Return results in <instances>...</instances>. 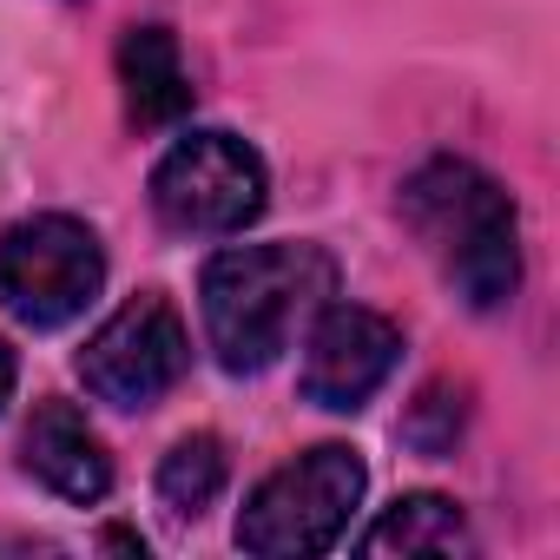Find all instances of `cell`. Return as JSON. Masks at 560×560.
Masks as SVG:
<instances>
[{
    "mask_svg": "<svg viewBox=\"0 0 560 560\" xmlns=\"http://www.w3.org/2000/svg\"><path fill=\"white\" fill-rule=\"evenodd\" d=\"M396 357H402V330L389 317H376L363 304H324L317 330L304 343V376H298L304 402L350 416V409H363L389 383Z\"/></svg>",
    "mask_w": 560,
    "mask_h": 560,
    "instance_id": "7",
    "label": "cell"
},
{
    "mask_svg": "<svg viewBox=\"0 0 560 560\" xmlns=\"http://www.w3.org/2000/svg\"><path fill=\"white\" fill-rule=\"evenodd\" d=\"M8 389H14V350L0 343V402H8Z\"/></svg>",
    "mask_w": 560,
    "mask_h": 560,
    "instance_id": "13",
    "label": "cell"
},
{
    "mask_svg": "<svg viewBox=\"0 0 560 560\" xmlns=\"http://www.w3.org/2000/svg\"><path fill=\"white\" fill-rule=\"evenodd\" d=\"M21 462H27L34 481H47L60 501H80V508L106 501V488H113V455L73 402H40L34 409V422L21 435Z\"/></svg>",
    "mask_w": 560,
    "mask_h": 560,
    "instance_id": "8",
    "label": "cell"
},
{
    "mask_svg": "<svg viewBox=\"0 0 560 560\" xmlns=\"http://www.w3.org/2000/svg\"><path fill=\"white\" fill-rule=\"evenodd\" d=\"M409 231L435 250L442 277L468 311H501L521 291V231L514 198L468 159H429L402 185Z\"/></svg>",
    "mask_w": 560,
    "mask_h": 560,
    "instance_id": "2",
    "label": "cell"
},
{
    "mask_svg": "<svg viewBox=\"0 0 560 560\" xmlns=\"http://www.w3.org/2000/svg\"><path fill=\"white\" fill-rule=\"evenodd\" d=\"M191 363V343H185V324L165 298H132L126 311H113L86 350H80V383L113 402V409H152Z\"/></svg>",
    "mask_w": 560,
    "mask_h": 560,
    "instance_id": "6",
    "label": "cell"
},
{
    "mask_svg": "<svg viewBox=\"0 0 560 560\" xmlns=\"http://www.w3.org/2000/svg\"><path fill=\"white\" fill-rule=\"evenodd\" d=\"M152 211L185 237L244 231L264 211V159L237 132H185L152 172Z\"/></svg>",
    "mask_w": 560,
    "mask_h": 560,
    "instance_id": "5",
    "label": "cell"
},
{
    "mask_svg": "<svg viewBox=\"0 0 560 560\" xmlns=\"http://www.w3.org/2000/svg\"><path fill=\"white\" fill-rule=\"evenodd\" d=\"M224 488V442L218 435H185L172 442V455L159 462V501L178 521H198Z\"/></svg>",
    "mask_w": 560,
    "mask_h": 560,
    "instance_id": "11",
    "label": "cell"
},
{
    "mask_svg": "<svg viewBox=\"0 0 560 560\" xmlns=\"http://www.w3.org/2000/svg\"><path fill=\"white\" fill-rule=\"evenodd\" d=\"M357 547L363 553H468L475 534L448 494H402Z\"/></svg>",
    "mask_w": 560,
    "mask_h": 560,
    "instance_id": "10",
    "label": "cell"
},
{
    "mask_svg": "<svg viewBox=\"0 0 560 560\" xmlns=\"http://www.w3.org/2000/svg\"><path fill=\"white\" fill-rule=\"evenodd\" d=\"M363 481H370V468L357 448H343V442L304 448L298 462L257 481V494L237 514V547L257 560H304V553L337 547L350 508L363 501Z\"/></svg>",
    "mask_w": 560,
    "mask_h": 560,
    "instance_id": "3",
    "label": "cell"
},
{
    "mask_svg": "<svg viewBox=\"0 0 560 560\" xmlns=\"http://www.w3.org/2000/svg\"><path fill=\"white\" fill-rule=\"evenodd\" d=\"M106 284V250L80 218L40 211L0 231V304L27 330L73 324Z\"/></svg>",
    "mask_w": 560,
    "mask_h": 560,
    "instance_id": "4",
    "label": "cell"
},
{
    "mask_svg": "<svg viewBox=\"0 0 560 560\" xmlns=\"http://www.w3.org/2000/svg\"><path fill=\"white\" fill-rule=\"evenodd\" d=\"M402 435H409L422 455H448V448H455V435H462V396H455V409H448V383H429V389H422V402L409 409Z\"/></svg>",
    "mask_w": 560,
    "mask_h": 560,
    "instance_id": "12",
    "label": "cell"
},
{
    "mask_svg": "<svg viewBox=\"0 0 560 560\" xmlns=\"http://www.w3.org/2000/svg\"><path fill=\"white\" fill-rule=\"evenodd\" d=\"M119 86H126L132 126H172L191 113V73L165 27H132L119 40Z\"/></svg>",
    "mask_w": 560,
    "mask_h": 560,
    "instance_id": "9",
    "label": "cell"
},
{
    "mask_svg": "<svg viewBox=\"0 0 560 560\" xmlns=\"http://www.w3.org/2000/svg\"><path fill=\"white\" fill-rule=\"evenodd\" d=\"M337 264L324 244H237L205 264V337L231 376H257L284 357L291 330L324 311Z\"/></svg>",
    "mask_w": 560,
    "mask_h": 560,
    "instance_id": "1",
    "label": "cell"
}]
</instances>
